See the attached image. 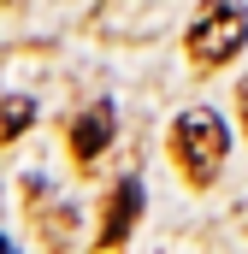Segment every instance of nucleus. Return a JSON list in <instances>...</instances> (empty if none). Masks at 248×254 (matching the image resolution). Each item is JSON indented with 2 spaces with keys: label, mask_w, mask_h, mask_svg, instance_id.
<instances>
[{
  "label": "nucleus",
  "mask_w": 248,
  "mask_h": 254,
  "mask_svg": "<svg viewBox=\"0 0 248 254\" xmlns=\"http://www.w3.org/2000/svg\"><path fill=\"white\" fill-rule=\"evenodd\" d=\"M136 213H142V184H136V178H124L119 190H113V201H107V231H101V243H107V249H119L124 237H130Z\"/></svg>",
  "instance_id": "7ed1b4c3"
},
{
  "label": "nucleus",
  "mask_w": 248,
  "mask_h": 254,
  "mask_svg": "<svg viewBox=\"0 0 248 254\" xmlns=\"http://www.w3.org/2000/svg\"><path fill=\"white\" fill-rule=\"evenodd\" d=\"M248 42V18L243 6H231V0H213L201 18H195V30H189V60L195 71H219L225 60H237Z\"/></svg>",
  "instance_id": "f03ea898"
},
{
  "label": "nucleus",
  "mask_w": 248,
  "mask_h": 254,
  "mask_svg": "<svg viewBox=\"0 0 248 254\" xmlns=\"http://www.w3.org/2000/svg\"><path fill=\"white\" fill-rule=\"evenodd\" d=\"M107 142H113V107H89V113L71 125V154H77V160H95Z\"/></svg>",
  "instance_id": "20e7f679"
},
{
  "label": "nucleus",
  "mask_w": 248,
  "mask_h": 254,
  "mask_svg": "<svg viewBox=\"0 0 248 254\" xmlns=\"http://www.w3.org/2000/svg\"><path fill=\"white\" fill-rule=\"evenodd\" d=\"M30 125H36V101H30V95H12V101H0V142L24 136Z\"/></svg>",
  "instance_id": "39448f33"
},
{
  "label": "nucleus",
  "mask_w": 248,
  "mask_h": 254,
  "mask_svg": "<svg viewBox=\"0 0 248 254\" xmlns=\"http://www.w3.org/2000/svg\"><path fill=\"white\" fill-rule=\"evenodd\" d=\"M225 148H231V136L219 125V113H207V107H195L172 125V160L184 166L189 184H213L225 166Z\"/></svg>",
  "instance_id": "f257e3e1"
},
{
  "label": "nucleus",
  "mask_w": 248,
  "mask_h": 254,
  "mask_svg": "<svg viewBox=\"0 0 248 254\" xmlns=\"http://www.w3.org/2000/svg\"><path fill=\"white\" fill-rule=\"evenodd\" d=\"M237 113H243V130H248V77L237 83Z\"/></svg>",
  "instance_id": "423d86ee"
}]
</instances>
